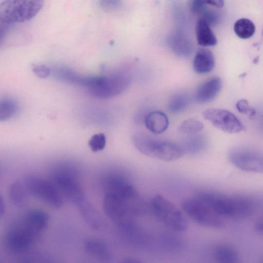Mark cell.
I'll return each mask as SVG.
<instances>
[{"label": "cell", "mask_w": 263, "mask_h": 263, "mask_svg": "<svg viewBox=\"0 0 263 263\" xmlns=\"http://www.w3.org/2000/svg\"><path fill=\"white\" fill-rule=\"evenodd\" d=\"M38 263H56L52 259L49 258H44L41 259Z\"/></svg>", "instance_id": "cell-40"}, {"label": "cell", "mask_w": 263, "mask_h": 263, "mask_svg": "<svg viewBox=\"0 0 263 263\" xmlns=\"http://www.w3.org/2000/svg\"><path fill=\"white\" fill-rule=\"evenodd\" d=\"M135 147L142 154L165 161H174L184 153L177 144L152 138L142 133L135 134L132 138Z\"/></svg>", "instance_id": "cell-4"}, {"label": "cell", "mask_w": 263, "mask_h": 263, "mask_svg": "<svg viewBox=\"0 0 263 263\" xmlns=\"http://www.w3.org/2000/svg\"><path fill=\"white\" fill-rule=\"evenodd\" d=\"M228 158L233 165L241 171L263 173V152L260 151L235 147L229 151Z\"/></svg>", "instance_id": "cell-10"}, {"label": "cell", "mask_w": 263, "mask_h": 263, "mask_svg": "<svg viewBox=\"0 0 263 263\" xmlns=\"http://www.w3.org/2000/svg\"><path fill=\"white\" fill-rule=\"evenodd\" d=\"M262 263H263V262H262Z\"/></svg>", "instance_id": "cell-42"}, {"label": "cell", "mask_w": 263, "mask_h": 263, "mask_svg": "<svg viewBox=\"0 0 263 263\" xmlns=\"http://www.w3.org/2000/svg\"><path fill=\"white\" fill-rule=\"evenodd\" d=\"M203 128V124L195 119H188L184 120L179 127L180 132L193 135L201 132Z\"/></svg>", "instance_id": "cell-28"}, {"label": "cell", "mask_w": 263, "mask_h": 263, "mask_svg": "<svg viewBox=\"0 0 263 263\" xmlns=\"http://www.w3.org/2000/svg\"><path fill=\"white\" fill-rule=\"evenodd\" d=\"M205 1L207 5L217 8H221L224 5V1L222 0H208Z\"/></svg>", "instance_id": "cell-35"}, {"label": "cell", "mask_w": 263, "mask_h": 263, "mask_svg": "<svg viewBox=\"0 0 263 263\" xmlns=\"http://www.w3.org/2000/svg\"><path fill=\"white\" fill-rule=\"evenodd\" d=\"M222 85L221 79L212 77L202 83L195 93V99L199 103H206L214 100L220 91Z\"/></svg>", "instance_id": "cell-15"}, {"label": "cell", "mask_w": 263, "mask_h": 263, "mask_svg": "<svg viewBox=\"0 0 263 263\" xmlns=\"http://www.w3.org/2000/svg\"><path fill=\"white\" fill-rule=\"evenodd\" d=\"M104 190L103 209L116 226L134 221V217L143 212V204L140 196L123 176L112 179Z\"/></svg>", "instance_id": "cell-1"}, {"label": "cell", "mask_w": 263, "mask_h": 263, "mask_svg": "<svg viewBox=\"0 0 263 263\" xmlns=\"http://www.w3.org/2000/svg\"><path fill=\"white\" fill-rule=\"evenodd\" d=\"M24 222L39 236L47 228L49 221L48 214L39 209L29 211L22 219Z\"/></svg>", "instance_id": "cell-18"}, {"label": "cell", "mask_w": 263, "mask_h": 263, "mask_svg": "<svg viewBox=\"0 0 263 263\" xmlns=\"http://www.w3.org/2000/svg\"><path fill=\"white\" fill-rule=\"evenodd\" d=\"M189 103V99L185 94L178 93L172 96L170 99L168 108L173 113H179L187 107Z\"/></svg>", "instance_id": "cell-26"}, {"label": "cell", "mask_w": 263, "mask_h": 263, "mask_svg": "<svg viewBox=\"0 0 263 263\" xmlns=\"http://www.w3.org/2000/svg\"><path fill=\"white\" fill-rule=\"evenodd\" d=\"M5 213V204L3 200V199L1 198L0 201V215L2 216Z\"/></svg>", "instance_id": "cell-38"}, {"label": "cell", "mask_w": 263, "mask_h": 263, "mask_svg": "<svg viewBox=\"0 0 263 263\" xmlns=\"http://www.w3.org/2000/svg\"><path fill=\"white\" fill-rule=\"evenodd\" d=\"M197 195L222 219L246 218L254 210L253 203L248 199L214 192H202Z\"/></svg>", "instance_id": "cell-2"}, {"label": "cell", "mask_w": 263, "mask_h": 263, "mask_svg": "<svg viewBox=\"0 0 263 263\" xmlns=\"http://www.w3.org/2000/svg\"><path fill=\"white\" fill-rule=\"evenodd\" d=\"M189 141H187V145L185 147L184 152L188 151L190 153H196L204 148L205 142L202 138L197 137H193Z\"/></svg>", "instance_id": "cell-31"}, {"label": "cell", "mask_w": 263, "mask_h": 263, "mask_svg": "<svg viewBox=\"0 0 263 263\" xmlns=\"http://www.w3.org/2000/svg\"><path fill=\"white\" fill-rule=\"evenodd\" d=\"M255 229L258 233L263 234V217L259 219L255 224Z\"/></svg>", "instance_id": "cell-36"}, {"label": "cell", "mask_w": 263, "mask_h": 263, "mask_svg": "<svg viewBox=\"0 0 263 263\" xmlns=\"http://www.w3.org/2000/svg\"><path fill=\"white\" fill-rule=\"evenodd\" d=\"M130 83L129 77L118 72L109 75L98 76L96 83L87 89L91 96L99 99H108L123 91Z\"/></svg>", "instance_id": "cell-7"}, {"label": "cell", "mask_w": 263, "mask_h": 263, "mask_svg": "<svg viewBox=\"0 0 263 263\" xmlns=\"http://www.w3.org/2000/svg\"><path fill=\"white\" fill-rule=\"evenodd\" d=\"M214 257L218 263H237L239 259L236 249L228 244L217 246L214 251Z\"/></svg>", "instance_id": "cell-23"}, {"label": "cell", "mask_w": 263, "mask_h": 263, "mask_svg": "<svg viewBox=\"0 0 263 263\" xmlns=\"http://www.w3.org/2000/svg\"><path fill=\"white\" fill-rule=\"evenodd\" d=\"M120 263H142L141 261L134 258H126L121 261Z\"/></svg>", "instance_id": "cell-37"}, {"label": "cell", "mask_w": 263, "mask_h": 263, "mask_svg": "<svg viewBox=\"0 0 263 263\" xmlns=\"http://www.w3.org/2000/svg\"><path fill=\"white\" fill-rule=\"evenodd\" d=\"M42 1L7 0L0 3L1 36L12 24L33 18L42 9Z\"/></svg>", "instance_id": "cell-3"}, {"label": "cell", "mask_w": 263, "mask_h": 263, "mask_svg": "<svg viewBox=\"0 0 263 263\" xmlns=\"http://www.w3.org/2000/svg\"><path fill=\"white\" fill-rule=\"evenodd\" d=\"M33 72L40 78H46L52 73V69L44 64H33L31 66Z\"/></svg>", "instance_id": "cell-32"}, {"label": "cell", "mask_w": 263, "mask_h": 263, "mask_svg": "<svg viewBox=\"0 0 263 263\" xmlns=\"http://www.w3.org/2000/svg\"><path fill=\"white\" fill-rule=\"evenodd\" d=\"M25 186L31 195L52 208L64 204L65 198L51 180L30 175L26 178Z\"/></svg>", "instance_id": "cell-6"}, {"label": "cell", "mask_w": 263, "mask_h": 263, "mask_svg": "<svg viewBox=\"0 0 263 263\" xmlns=\"http://www.w3.org/2000/svg\"><path fill=\"white\" fill-rule=\"evenodd\" d=\"M8 196L13 204L22 206L26 199V192L23 184L19 181L13 182L9 186Z\"/></svg>", "instance_id": "cell-24"}, {"label": "cell", "mask_w": 263, "mask_h": 263, "mask_svg": "<svg viewBox=\"0 0 263 263\" xmlns=\"http://www.w3.org/2000/svg\"><path fill=\"white\" fill-rule=\"evenodd\" d=\"M145 125L147 129L155 134H160L164 132L169 125L167 116L161 111L156 110L149 112L145 119Z\"/></svg>", "instance_id": "cell-21"}, {"label": "cell", "mask_w": 263, "mask_h": 263, "mask_svg": "<svg viewBox=\"0 0 263 263\" xmlns=\"http://www.w3.org/2000/svg\"><path fill=\"white\" fill-rule=\"evenodd\" d=\"M203 116L216 128L229 134L240 133L245 126L231 111L220 108H209L203 111Z\"/></svg>", "instance_id": "cell-12"}, {"label": "cell", "mask_w": 263, "mask_h": 263, "mask_svg": "<svg viewBox=\"0 0 263 263\" xmlns=\"http://www.w3.org/2000/svg\"><path fill=\"white\" fill-rule=\"evenodd\" d=\"M199 16V18L203 19L210 26L216 24L219 19L217 12L208 8L207 6L204 8Z\"/></svg>", "instance_id": "cell-30"}, {"label": "cell", "mask_w": 263, "mask_h": 263, "mask_svg": "<svg viewBox=\"0 0 263 263\" xmlns=\"http://www.w3.org/2000/svg\"><path fill=\"white\" fill-rule=\"evenodd\" d=\"M236 107L239 112L248 115L250 116H254L256 113L255 109L245 99H241L237 101Z\"/></svg>", "instance_id": "cell-33"}, {"label": "cell", "mask_w": 263, "mask_h": 263, "mask_svg": "<svg viewBox=\"0 0 263 263\" xmlns=\"http://www.w3.org/2000/svg\"><path fill=\"white\" fill-rule=\"evenodd\" d=\"M167 42L171 50L180 57H188L193 51V45L190 39L180 28L173 30L170 33Z\"/></svg>", "instance_id": "cell-14"}, {"label": "cell", "mask_w": 263, "mask_h": 263, "mask_svg": "<svg viewBox=\"0 0 263 263\" xmlns=\"http://www.w3.org/2000/svg\"><path fill=\"white\" fill-rule=\"evenodd\" d=\"M234 31L240 38L247 39L252 37L255 32V26L250 20L242 18L238 20L234 24Z\"/></svg>", "instance_id": "cell-25"}, {"label": "cell", "mask_w": 263, "mask_h": 263, "mask_svg": "<svg viewBox=\"0 0 263 263\" xmlns=\"http://www.w3.org/2000/svg\"><path fill=\"white\" fill-rule=\"evenodd\" d=\"M262 34H263V31H262Z\"/></svg>", "instance_id": "cell-41"}, {"label": "cell", "mask_w": 263, "mask_h": 263, "mask_svg": "<svg viewBox=\"0 0 263 263\" xmlns=\"http://www.w3.org/2000/svg\"><path fill=\"white\" fill-rule=\"evenodd\" d=\"M85 222L92 229L99 230L103 226L102 218L97 210L86 199L78 205Z\"/></svg>", "instance_id": "cell-20"}, {"label": "cell", "mask_w": 263, "mask_h": 263, "mask_svg": "<svg viewBox=\"0 0 263 263\" xmlns=\"http://www.w3.org/2000/svg\"><path fill=\"white\" fill-rule=\"evenodd\" d=\"M210 27L203 19L199 17L196 27V33L197 43L199 45L208 47L217 44V39Z\"/></svg>", "instance_id": "cell-22"}, {"label": "cell", "mask_w": 263, "mask_h": 263, "mask_svg": "<svg viewBox=\"0 0 263 263\" xmlns=\"http://www.w3.org/2000/svg\"><path fill=\"white\" fill-rule=\"evenodd\" d=\"M39 236L21 219L9 227L5 237V244L9 251L20 254L26 251Z\"/></svg>", "instance_id": "cell-9"}, {"label": "cell", "mask_w": 263, "mask_h": 263, "mask_svg": "<svg viewBox=\"0 0 263 263\" xmlns=\"http://www.w3.org/2000/svg\"><path fill=\"white\" fill-rule=\"evenodd\" d=\"M213 52L206 48L199 49L194 57L193 67L197 73L204 74L211 71L215 66Z\"/></svg>", "instance_id": "cell-19"}, {"label": "cell", "mask_w": 263, "mask_h": 263, "mask_svg": "<svg viewBox=\"0 0 263 263\" xmlns=\"http://www.w3.org/2000/svg\"><path fill=\"white\" fill-rule=\"evenodd\" d=\"M18 263H34L33 259L29 257L21 259Z\"/></svg>", "instance_id": "cell-39"}, {"label": "cell", "mask_w": 263, "mask_h": 263, "mask_svg": "<svg viewBox=\"0 0 263 263\" xmlns=\"http://www.w3.org/2000/svg\"><path fill=\"white\" fill-rule=\"evenodd\" d=\"M150 206L155 217L169 228L177 232H182L186 229L187 222L182 212L163 196L154 197Z\"/></svg>", "instance_id": "cell-5"}, {"label": "cell", "mask_w": 263, "mask_h": 263, "mask_svg": "<svg viewBox=\"0 0 263 263\" xmlns=\"http://www.w3.org/2000/svg\"><path fill=\"white\" fill-rule=\"evenodd\" d=\"M50 180L64 198L76 205L78 206L86 199L81 184L70 171H58L52 175Z\"/></svg>", "instance_id": "cell-11"}, {"label": "cell", "mask_w": 263, "mask_h": 263, "mask_svg": "<svg viewBox=\"0 0 263 263\" xmlns=\"http://www.w3.org/2000/svg\"><path fill=\"white\" fill-rule=\"evenodd\" d=\"M116 227L120 238L131 246L142 248L150 242V237L147 233L134 221Z\"/></svg>", "instance_id": "cell-13"}, {"label": "cell", "mask_w": 263, "mask_h": 263, "mask_svg": "<svg viewBox=\"0 0 263 263\" xmlns=\"http://www.w3.org/2000/svg\"><path fill=\"white\" fill-rule=\"evenodd\" d=\"M18 110V105L16 102L9 98L1 100L0 101V120L5 121L16 113Z\"/></svg>", "instance_id": "cell-27"}, {"label": "cell", "mask_w": 263, "mask_h": 263, "mask_svg": "<svg viewBox=\"0 0 263 263\" xmlns=\"http://www.w3.org/2000/svg\"><path fill=\"white\" fill-rule=\"evenodd\" d=\"M181 206L191 219L200 225L212 228H219L223 225V219L197 195L183 200Z\"/></svg>", "instance_id": "cell-8"}, {"label": "cell", "mask_w": 263, "mask_h": 263, "mask_svg": "<svg viewBox=\"0 0 263 263\" xmlns=\"http://www.w3.org/2000/svg\"><path fill=\"white\" fill-rule=\"evenodd\" d=\"M106 139L103 133H98L93 135L89 141V146L95 152L103 150L106 145Z\"/></svg>", "instance_id": "cell-29"}, {"label": "cell", "mask_w": 263, "mask_h": 263, "mask_svg": "<svg viewBox=\"0 0 263 263\" xmlns=\"http://www.w3.org/2000/svg\"><path fill=\"white\" fill-rule=\"evenodd\" d=\"M86 252L90 256L103 263H110L112 260V254L107 243L104 240L91 238L84 243Z\"/></svg>", "instance_id": "cell-16"}, {"label": "cell", "mask_w": 263, "mask_h": 263, "mask_svg": "<svg viewBox=\"0 0 263 263\" xmlns=\"http://www.w3.org/2000/svg\"><path fill=\"white\" fill-rule=\"evenodd\" d=\"M207 4L205 1L194 0L190 4V9L192 13L195 15H199L201 13Z\"/></svg>", "instance_id": "cell-34"}, {"label": "cell", "mask_w": 263, "mask_h": 263, "mask_svg": "<svg viewBox=\"0 0 263 263\" xmlns=\"http://www.w3.org/2000/svg\"><path fill=\"white\" fill-rule=\"evenodd\" d=\"M51 74L56 79L76 84L87 88L88 87L92 80V76H82L70 68L62 66L52 69Z\"/></svg>", "instance_id": "cell-17"}]
</instances>
